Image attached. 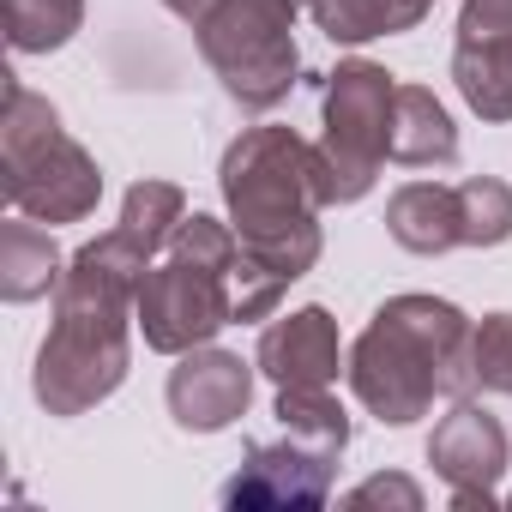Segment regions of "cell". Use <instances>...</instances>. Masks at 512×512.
Masks as SVG:
<instances>
[{
    "mask_svg": "<svg viewBox=\"0 0 512 512\" xmlns=\"http://www.w3.org/2000/svg\"><path fill=\"white\" fill-rule=\"evenodd\" d=\"M470 368H476V392L512 398V314H482L476 320Z\"/></svg>",
    "mask_w": 512,
    "mask_h": 512,
    "instance_id": "obj_21",
    "label": "cell"
},
{
    "mask_svg": "<svg viewBox=\"0 0 512 512\" xmlns=\"http://www.w3.org/2000/svg\"><path fill=\"white\" fill-rule=\"evenodd\" d=\"M223 211L241 235L235 253V326L272 320L296 278L314 272L326 229H320V187H314V145L296 127L260 121L241 127L217 163Z\"/></svg>",
    "mask_w": 512,
    "mask_h": 512,
    "instance_id": "obj_1",
    "label": "cell"
},
{
    "mask_svg": "<svg viewBox=\"0 0 512 512\" xmlns=\"http://www.w3.org/2000/svg\"><path fill=\"white\" fill-rule=\"evenodd\" d=\"M85 31V0H7L13 55H55Z\"/></svg>",
    "mask_w": 512,
    "mask_h": 512,
    "instance_id": "obj_18",
    "label": "cell"
},
{
    "mask_svg": "<svg viewBox=\"0 0 512 512\" xmlns=\"http://www.w3.org/2000/svg\"><path fill=\"white\" fill-rule=\"evenodd\" d=\"M235 326V284L217 266L169 253L139 284V338L157 356H187L199 344H217V332Z\"/></svg>",
    "mask_w": 512,
    "mask_h": 512,
    "instance_id": "obj_7",
    "label": "cell"
},
{
    "mask_svg": "<svg viewBox=\"0 0 512 512\" xmlns=\"http://www.w3.org/2000/svg\"><path fill=\"white\" fill-rule=\"evenodd\" d=\"M470 314L446 296H392L374 308L362 338L350 344V392L362 410L386 428L422 422L440 398H470L476 368H470Z\"/></svg>",
    "mask_w": 512,
    "mask_h": 512,
    "instance_id": "obj_3",
    "label": "cell"
},
{
    "mask_svg": "<svg viewBox=\"0 0 512 512\" xmlns=\"http://www.w3.org/2000/svg\"><path fill=\"white\" fill-rule=\"evenodd\" d=\"M163 7H169V13H175L181 25H199V19H205V13L217 7V0H163Z\"/></svg>",
    "mask_w": 512,
    "mask_h": 512,
    "instance_id": "obj_24",
    "label": "cell"
},
{
    "mask_svg": "<svg viewBox=\"0 0 512 512\" xmlns=\"http://www.w3.org/2000/svg\"><path fill=\"white\" fill-rule=\"evenodd\" d=\"M392 163L404 169H452L458 163V127L446 103L428 85H398L392 103Z\"/></svg>",
    "mask_w": 512,
    "mask_h": 512,
    "instance_id": "obj_13",
    "label": "cell"
},
{
    "mask_svg": "<svg viewBox=\"0 0 512 512\" xmlns=\"http://www.w3.org/2000/svg\"><path fill=\"white\" fill-rule=\"evenodd\" d=\"M296 13H302V0H217L193 25V43L235 109L272 115L296 91L302 79Z\"/></svg>",
    "mask_w": 512,
    "mask_h": 512,
    "instance_id": "obj_6",
    "label": "cell"
},
{
    "mask_svg": "<svg viewBox=\"0 0 512 512\" xmlns=\"http://www.w3.org/2000/svg\"><path fill=\"white\" fill-rule=\"evenodd\" d=\"M61 272H67V253L55 247V235L37 217H13L7 229H0V296H7L13 308L55 296Z\"/></svg>",
    "mask_w": 512,
    "mask_h": 512,
    "instance_id": "obj_14",
    "label": "cell"
},
{
    "mask_svg": "<svg viewBox=\"0 0 512 512\" xmlns=\"http://www.w3.org/2000/svg\"><path fill=\"white\" fill-rule=\"evenodd\" d=\"M338 458L302 446V440H253L241 452V470L223 482V506L235 512H320L332 500Z\"/></svg>",
    "mask_w": 512,
    "mask_h": 512,
    "instance_id": "obj_8",
    "label": "cell"
},
{
    "mask_svg": "<svg viewBox=\"0 0 512 512\" xmlns=\"http://www.w3.org/2000/svg\"><path fill=\"white\" fill-rule=\"evenodd\" d=\"M308 13H314V25H320L332 43L362 49V43L416 31V25L434 13V0H314Z\"/></svg>",
    "mask_w": 512,
    "mask_h": 512,
    "instance_id": "obj_16",
    "label": "cell"
},
{
    "mask_svg": "<svg viewBox=\"0 0 512 512\" xmlns=\"http://www.w3.org/2000/svg\"><path fill=\"white\" fill-rule=\"evenodd\" d=\"M392 103L398 79L380 61H338L320 91V145H314V187L320 205H356L374 193L392 157Z\"/></svg>",
    "mask_w": 512,
    "mask_h": 512,
    "instance_id": "obj_5",
    "label": "cell"
},
{
    "mask_svg": "<svg viewBox=\"0 0 512 512\" xmlns=\"http://www.w3.org/2000/svg\"><path fill=\"white\" fill-rule=\"evenodd\" d=\"M253 362H260V374L272 386H332L350 368V350H344V332L326 308H296L260 332Z\"/></svg>",
    "mask_w": 512,
    "mask_h": 512,
    "instance_id": "obj_11",
    "label": "cell"
},
{
    "mask_svg": "<svg viewBox=\"0 0 512 512\" xmlns=\"http://www.w3.org/2000/svg\"><path fill=\"white\" fill-rule=\"evenodd\" d=\"M181 217H187V193L175 181H133L127 199H121V229L139 247H151V253L169 247V235H175Z\"/></svg>",
    "mask_w": 512,
    "mask_h": 512,
    "instance_id": "obj_19",
    "label": "cell"
},
{
    "mask_svg": "<svg viewBox=\"0 0 512 512\" xmlns=\"http://www.w3.org/2000/svg\"><path fill=\"white\" fill-rule=\"evenodd\" d=\"M157 253L139 247L121 223L85 241L55 290V326L37 350L31 392L49 416H85L121 392L133 368V326H139V284Z\"/></svg>",
    "mask_w": 512,
    "mask_h": 512,
    "instance_id": "obj_2",
    "label": "cell"
},
{
    "mask_svg": "<svg viewBox=\"0 0 512 512\" xmlns=\"http://www.w3.org/2000/svg\"><path fill=\"white\" fill-rule=\"evenodd\" d=\"M458 211H464V247H500V241H512V187L500 175L458 181Z\"/></svg>",
    "mask_w": 512,
    "mask_h": 512,
    "instance_id": "obj_20",
    "label": "cell"
},
{
    "mask_svg": "<svg viewBox=\"0 0 512 512\" xmlns=\"http://www.w3.org/2000/svg\"><path fill=\"white\" fill-rule=\"evenodd\" d=\"M253 374H260V362H241L235 350H217V344L187 350L169 368V386H163L175 428H187V434L235 428L247 416V404H253Z\"/></svg>",
    "mask_w": 512,
    "mask_h": 512,
    "instance_id": "obj_10",
    "label": "cell"
},
{
    "mask_svg": "<svg viewBox=\"0 0 512 512\" xmlns=\"http://www.w3.org/2000/svg\"><path fill=\"white\" fill-rule=\"evenodd\" d=\"M506 500H512V494H506Z\"/></svg>",
    "mask_w": 512,
    "mask_h": 512,
    "instance_id": "obj_26",
    "label": "cell"
},
{
    "mask_svg": "<svg viewBox=\"0 0 512 512\" xmlns=\"http://www.w3.org/2000/svg\"><path fill=\"white\" fill-rule=\"evenodd\" d=\"M0 193L19 217L37 223H85L103 199L97 157L61 127V109L31 85H7V121H0Z\"/></svg>",
    "mask_w": 512,
    "mask_h": 512,
    "instance_id": "obj_4",
    "label": "cell"
},
{
    "mask_svg": "<svg viewBox=\"0 0 512 512\" xmlns=\"http://www.w3.org/2000/svg\"><path fill=\"white\" fill-rule=\"evenodd\" d=\"M344 506H350V512H362V506H404V512H422V482H410V476L386 470V476L356 482V488L344 494Z\"/></svg>",
    "mask_w": 512,
    "mask_h": 512,
    "instance_id": "obj_22",
    "label": "cell"
},
{
    "mask_svg": "<svg viewBox=\"0 0 512 512\" xmlns=\"http://www.w3.org/2000/svg\"><path fill=\"white\" fill-rule=\"evenodd\" d=\"M302 7H314V0H302Z\"/></svg>",
    "mask_w": 512,
    "mask_h": 512,
    "instance_id": "obj_25",
    "label": "cell"
},
{
    "mask_svg": "<svg viewBox=\"0 0 512 512\" xmlns=\"http://www.w3.org/2000/svg\"><path fill=\"white\" fill-rule=\"evenodd\" d=\"M386 235L404 253H416V260H440V253L464 247L458 187H446V181H404L386 199Z\"/></svg>",
    "mask_w": 512,
    "mask_h": 512,
    "instance_id": "obj_12",
    "label": "cell"
},
{
    "mask_svg": "<svg viewBox=\"0 0 512 512\" xmlns=\"http://www.w3.org/2000/svg\"><path fill=\"white\" fill-rule=\"evenodd\" d=\"M458 37H512V0H458Z\"/></svg>",
    "mask_w": 512,
    "mask_h": 512,
    "instance_id": "obj_23",
    "label": "cell"
},
{
    "mask_svg": "<svg viewBox=\"0 0 512 512\" xmlns=\"http://www.w3.org/2000/svg\"><path fill=\"white\" fill-rule=\"evenodd\" d=\"M272 416L284 422L290 440H302L326 458H344V446H350V410L332 398V386H278Z\"/></svg>",
    "mask_w": 512,
    "mask_h": 512,
    "instance_id": "obj_17",
    "label": "cell"
},
{
    "mask_svg": "<svg viewBox=\"0 0 512 512\" xmlns=\"http://www.w3.org/2000/svg\"><path fill=\"white\" fill-rule=\"evenodd\" d=\"M452 85L482 121H512V37H458Z\"/></svg>",
    "mask_w": 512,
    "mask_h": 512,
    "instance_id": "obj_15",
    "label": "cell"
},
{
    "mask_svg": "<svg viewBox=\"0 0 512 512\" xmlns=\"http://www.w3.org/2000/svg\"><path fill=\"white\" fill-rule=\"evenodd\" d=\"M428 464L452 488L458 512H476V506L488 512L500 500V476H506V428L476 398H452V410L428 434Z\"/></svg>",
    "mask_w": 512,
    "mask_h": 512,
    "instance_id": "obj_9",
    "label": "cell"
}]
</instances>
